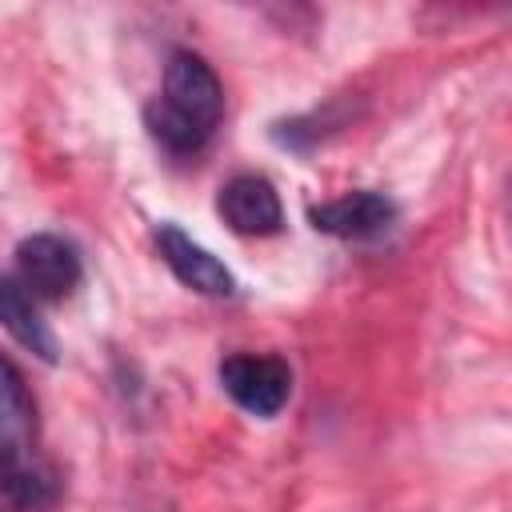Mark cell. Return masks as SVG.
<instances>
[{
	"label": "cell",
	"mask_w": 512,
	"mask_h": 512,
	"mask_svg": "<svg viewBox=\"0 0 512 512\" xmlns=\"http://www.w3.org/2000/svg\"><path fill=\"white\" fill-rule=\"evenodd\" d=\"M308 220L316 232L324 236H340V240H368V236H380L392 220H396V204L384 196V192H344L336 200H324V204H312L308 208Z\"/></svg>",
	"instance_id": "7"
},
{
	"label": "cell",
	"mask_w": 512,
	"mask_h": 512,
	"mask_svg": "<svg viewBox=\"0 0 512 512\" xmlns=\"http://www.w3.org/2000/svg\"><path fill=\"white\" fill-rule=\"evenodd\" d=\"M0 324H4V332H8L24 352H32L36 360H44V364H56V360H60L56 332H52L48 320L40 316L36 300L16 284V276H0Z\"/></svg>",
	"instance_id": "8"
},
{
	"label": "cell",
	"mask_w": 512,
	"mask_h": 512,
	"mask_svg": "<svg viewBox=\"0 0 512 512\" xmlns=\"http://www.w3.org/2000/svg\"><path fill=\"white\" fill-rule=\"evenodd\" d=\"M84 280V264L76 244L56 232H32L16 244V284L32 300H64Z\"/></svg>",
	"instance_id": "3"
},
{
	"label": "cell",
	"mask_w": 512,
	"mask_h": 512,
	"mask_svg": "<svg viewBox=\"0 0 512 512\" xmlns=\"http://www.w3.org/2000/svg\"><path fill=\"white\" fill-rule=\"evenodd\" d=\"M216 212L236 236H276L284 228L280 192L260 172H240L224 180L216 196Z\"/></svg>",
	"instance_id": "4"
},
{
	"label": "cell",
	"mask_w": 512,
	"mask_h": 512,
	"mask_svg": "<svg viewBox=\"0 0 512 512\" xmlns=\"http://www.w3.org/2000/svg\"><path fill=\"white\" fill-rule=\"evenodd\" d=\"M36 464V404L20 368L0 352V468Z\"/></svg>",
	"instance_id": "6"
},
{
	"label": "cell",
	"mask_w": 512,
	"mask_h": 512,
	"mask_svg": "<svg viewBox=\"0 0 512 512\" xmlns=\"http://www.w3.org/2000/svg\"><path fill=\"white\" fill-rule=\"evenodd\" d=\"M60 496L56 472L40 460L28 468H0V512H44Z\"/></svg>",
	"instance_id": "9"
},
{
	"label": "cell",
	"mask_w": 512,
	"mask_h": 512,
	"mask_svg": "<svg viewBox=\"0 0 512 512\" xmlns=\"http://www.w3.org/2000/svg\"><path fill=\"white\" fill-rule=\"evenodd\" d=\"M220 388L248 416L272 420L292 400V368L280 356L264 352H232L220 360Z\"/></svg>",
	"instance_id": "2"
},
{
	"label": "cell",
	"mask_w": 512,
	"mask_h": 512,
	"mask_svg": "<svg viewBox=\"0 0 512 512\" xmlns=\"http://www.w3.org/2000/svg\"><path fill=\"white\" fill-rule=\"evenodd\" d=\"M156 252L184 288H192L200 296H232L236 292V276L228 272V264L220 256H212L200 240H192L180 224H168V220L156 224Z\"/></svg>",
	"instance_id": "5"
},
{
	"label": "cell",
	"mask_w": 512,
	"mask_h": 512,
	"mask_svg": "<svg viewBox=\"0 0 512 512\" xmlns=\"http://www.w3.org/2000/svg\"><path fill=\"white\" fill-rule=\"evenodd\" d=\"M224 120V84L212 64L188 48L172 52L164 64L160 96L144 108L152 140L172 156L200 152Z\"/></svg>",
	"instance_id": "1"
}]
</instances>
